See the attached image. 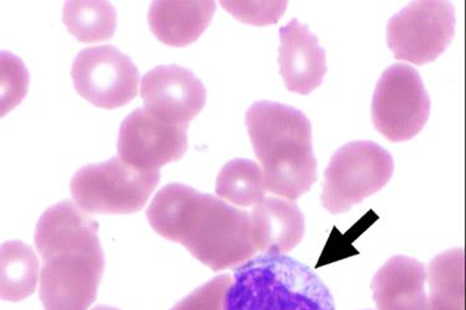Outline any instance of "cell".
<instances>
[{"label":"cell","instance_id":"ba28073f","mask_svg":"<svg viewBox=\"0 0 466 310\" xmlns=\"http://www.w3.org/2000/svg\"><path fill=\"white\" fill-rule=\"evenodd\" d=\"M455 10L448 2H413L392 16L387 42L397 60L423 66L433 63L451 45Z\"/></svg>","mask_w":466,"mask_h":310},{"label":"cell","instance_id":"d6986e66","mask_svg":"<svg viewBox=\"0 0 466 310\" xmlns=\"http://www.w3.org/2000/svg\"><path fill=\"white\" fill-rule=\"evenodd\" d=\"M63 20L79 42L100 43L114 36L117 15L107 2H66Z\"/></svg>","mask_w":466,"mask_h":310},{"label":"cell","instance_id":"9a60e30c","mask_svg":"<svg viewBox=\"0 0 466 310\" xmlns=\"http://www.w3.org/2000/svg\"><path fill=\"white\" fill-rule=\"evenodd\" d=\"M216 8L214 2H153L149 29L166 45L188 46L208 28Z\"/></svg>","mask_w":466,"mask_h":310},{"label":"cell","instance_id":"30bf717a","mask_svg":"<svg viewBox=\"0 0 466 310\" xmlns=\"http://www.w3.org/2000/svg\"><path fill=\"white\" fill-rule=\"evenodd\" d=\"M187 125H167L146 108L135 110L118 133L117 151L122 162L142 172H159L177 162L188 148Z\"/></svg>","mask_w":466,"mask_h":310},{"label":"cell","instance_id":"603a6c76","mask_svg":"<svg viewBox=\"0 0 466 310\" xmlns=\"http://www.w3.org/2000/svg\"><path fill=\"white\" fill-rule=\"evenodd\" d=\"M93 310H118V309L111 308V306H106V305H98V306H96V308H94Z\"/></svg>","mask_w":466,"mask_h":310},{"label":"cell","instance_id":"9c48e42d","mask_svg":"<svg viewBox=\"0 0 466 310\" xmlns=\"http://www.w3.org/2000/svg\"><path fill=\"white\" fill-rule=\"evenodd\" d=\"M71 77L81 97L106 110L127 105L138 94L137 67L111 45L80 51L74 61Z\"/></svg>","mask_w":466,"mask_h":310},{"label":"cell","instance_id":"ffe728a7","mask_svg":"<svg viewBox=\"0 0 466 310\" xmlns=\"http://www.w3.org/2000/svg\"><path fill=\"white\" fill-rule=\"evenodd\" d=\"M29 75L22 60L2 53V115L18 105L28 91Z\"/></svg>","mask_w":466,"mask_h":310},{"label":"cell","instance_id":"2e32d148","mask_svg":"<svg viewBox=\"0 0 466 310\" xmlns=\"http://www.w3.org/2000/svg\"><path fill=\"white\" fill-rule=\"evenodd\" d=\"M428 310H466V252L452 248L428 265Z\"/></svg>","mask_w":466,"mask_h":310},{"label":"cell","instance_id":"7402d4cb","mask_svg":"<svg viewBox=\"0 0 466 310\" xmlns=\"http://www.w3.org/2000/svg\"><path fill=\"white\" fill-rule=\"evenodd\" d=\"M233 277L220 275L200 285L172 310H226V296Z\"/></svg>","mask_w":466,"mask_h":310},{"label":"cell","instance_id":"7c38bea8","mask_svg":"<svg viewBox=\"0 0 466 310\" xmlns=\"http://www.w3.org/2000/svg\"><path fill=\"white\" fill-rule=\"evenodd\" d=\"M279 64L284 83L291 92L309 95L328 73L325 50L309 26L292 19L280 29Z\"/></svg>","mask_w":466,"mask_h":310},{"label":"cell","instance_id":"8fae6325","mask_svg":"<svg viewBox=\"0 0 466 310\" xmlns=\"http://www.w3.org/2000/svg\"><path fill=\"white\" fill-rule=\"evenodd\" d=\"M145 108L172 125H187L200 114L207 90L192 71L178 65H163L146 74L141 81Z\"/></svg>","mask_w":466,"mask_h":310},{"label":"cell","instance_id":"5bb4252c","mask_svg":"<svg viewBox=\"0 0 466 310\" xmlns=\"http://www.w3.org/2000/svg\"><path fill=\"white\" fill-rule=\"evenodd\" d=\"M255 246L265 255L294 250L305 235V217L294 201L268 196L250 214Z\"/></svg>","mask_w":466,"mask_h":310},{"label":"cell","instance_id":"e0dca14e","mask_svg":"<svg viewBox=\"0 0 466 310\" xmlns=\"http://www.w3.org/2000/svg\"><path fill=\"white\" fill-rule=\"evenodd\" d=\"M39 282L35 252L22 241L2 245V298L20 302L32 295Z\"/></svg>","mask_w":466,"mask_h":310},{"label":"cell","instance_id":"277c9868","mask_svg":"<svg viewBox=\"0 0 466 310\" xmlns=\"http://www.w3.org/2000/svg\"><path fill=\"white\" fill-rule=\"evenodd\" d=\"M226 310H336L314 269L285 255H260L234 269Z\"/></svg>","mask_w":466,"mask_h":310},{"label":"cell","instance_id":"4fadbf2b","mask_svg":"<svg viewBox=\"0 0 466 310\" xmlns=\"http://www.w3.org/2000/svg\"><path fill=\"white\" fill-rule=\"evenodd\" d=\"M427 269L407 255H393L372 281L373 301L379 310H428Z\"/></svg>","mask_w":466,"mask_h":310},{"label":"cell","instance_id":"ac0fdd59","mask_svg":"<svg viewBox=\"0 0 466 310\" xmlns=\"http://www.w3.org/2000/svg\"><path fill=\"white\" fill-rule=\"evenodd\" d=\"M217 194L233 206L258 205L265 199L267 185L263 168L253 160H230L217 178Z\"/></svg>","mask_w":466,"mask_h":310},{"label":"cell","instance_id":"7a4b0ae2","mask_svg":"<svg viewBox=\"0 0 466 310\" xmlns=\"http://www.w3.org/2000/svg\"><path fill=\"white\" fill-rule=\"evenodd\" d=\"M97 224L71 201L49 207L36 225L43 258L39 295L46 310H87L105 268Z\"/></svg>","mask_w":466,"mask_h":310},{"label":"cell","instance_id":"52a82bcc","mask_svg":"<svg viewBox=\"0 0 466 310\" xmlns=\"http://www.w3.org/2000/svg\"><path fill=\"white\" fill-rule=\"evenodd\" d=\"M431 98L420 73L407 64L384 71L372 101V121L388 141L407 142L427 125Z\"/></svg>","mask_w":466,"mask_h":310},{"label":"cell","instance_id":"44dd1931","mask_svg":"<svg viewBox=\"0 0 466 310\" xmlns=\"http://www.w3.org/2000/svg\"><path fill=\"white\" fill-rule=\"evenodd\" d=\"M234 18L255 26L273 25L284 15L288 2H220Z\"/></svg>","mask_w":466,"mask_h":310},{"label":"cell","instance_id":"5b68a950","mask_svg":"<svg viewBox=\"0 0 466 310\" xmlns=\"http://www.w3.org/2000/svg\"><path fill=\"white\" fill-rule=\"evenodd\" d=\"M161 180L159 172H142L114 156L100 165L84 166L70 183L76 205L87 214H135Z\"/></svg>","mask_w":466,"mask_h":310},{"label":"cell","instance_id":"6da1fadb","mask_svg":"<svg viewBox=\"0 0 466 310\" xmlns=\"http://www.w3.org/2000/svg\"><path fill=\"white\" fill-rule=\"evenodd\" d=\"M147 219L156 233L183 245L213 271L239 267L258 252L247 211L182 184L159 190Z\"/></svg>","mask_w":466,"mask_h":310},{"label":"cell","instance_id":"3957f363","mask_svg":"<svg viewBox=\"0 0 466 310\" xmlns=\"http://www.w3.org/2000/svg\"><path fill=\"white\" fill-rule=\"evenodd\" d=\"M268 192L296 201L318 175L311 122L300 110L277 102H255L245 117Z\"/></svg>","mask_w":466,"mask_h":310},{"label":"cell","instance_id":"8992f818","mask_svg":"<svg viewBox=\"0 0 466 310\" xmlns=\"http://www.w3.org/2000/svg\"><path fill=\"white\" fill-rule=\"evenodd\" d=\"M392 155L373 142H352L329 160L322 184V205L329 214H345L390 183Z\"/></svg>","mask_w":466,"mask_h":310}]
</instances>
